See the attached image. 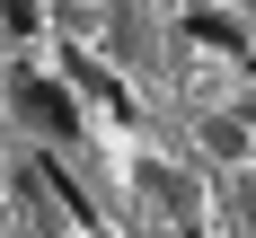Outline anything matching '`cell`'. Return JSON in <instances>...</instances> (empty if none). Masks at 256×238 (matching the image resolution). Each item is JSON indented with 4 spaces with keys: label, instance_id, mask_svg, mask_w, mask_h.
Segmentation results:
<instances>
[{
    "label": "cell",
    "instance_id": "5b68a950",
    "mask_svg": "<svg viewBox=\"0 0 256 238\" xmlns=\"http://www.w3.org/2000/svg\"><path fill=\"white\" fill-rule=\"evenodd\" d=\"M0 238H9V212H0Z\"/></svg>",
    "mask_w": 256,
    "mask_h": 238
},
{
    "label": "cell",
    "instance_id": "6da1fadb",
    "mask_svg": "<svg viewBox=\"0 0 256 238\" xmlns=\"http://www.w3.org/2000/svg\"><path fill=\"white\" fill-rule=\"evenodd\" d=\"M9 97H18V115H26L36 132H62V141L80 132V106H71V88H62V79H44V71H18V79H9Z\"/></svg>",
    "mask_w": 256,
    "mask_h": 238
},
{
    "label": "cell",
    "instance_id": "277c9868",
    "mask_svg": "<svg viewBox=\"0 0 256 238\" xmlns=\"http://www.w3.org/2000/svg\"><path fill=\"white\" fill-rule=\"evenodd\" d=\"M0 26L9 35H36V0H0Z\"/></svg>",
    "mask_w": 256,
    "mask_h": 238
},
{
    "label": "cell",
    "instance_id": "8992f818",
    "mask_svg": "<svg viewBox=\"0 0 256 238\" xmlns=\"http://www.w3.org/2000/svg\"><path fill=\"white\" fill-rule=\"evenodd\" d=\"M238 9H256V0H238Z\"/></svg>",
    "mask_w": 256,
    "mask_h": 238
},
{
    "label": "cell",
    "instance_id": "3957f363",
    "mask_svg": "<svg viewBox=\"0 0 256 238\" xmlns=\"http://www.w3.org/2000/svg\"><path fill=\"white\" fill-rule=\"evenodd\" d=\"M204 141H212L221 159H238V150H248V124H204Z\"/></svg>",
    "mask_w": 256,
    "mask_h": 238
},
{
    "label": "cell",
    "instance_id": "7a4b0ae2",
    "mask_svg": "<svg viewBox=\"0 0 256 238\" xmlns=\"http://www.w3.org/2000/svg\"><path fill=\"white\" fill-rule=\"evenodd\" d=\"M186 35H194V44H221V53L248 44V35H238V18H221V9H194V18H186Z\"/></svg>",
    "mask_w": 256,
    "mask_h": 238
}]
</instances>
